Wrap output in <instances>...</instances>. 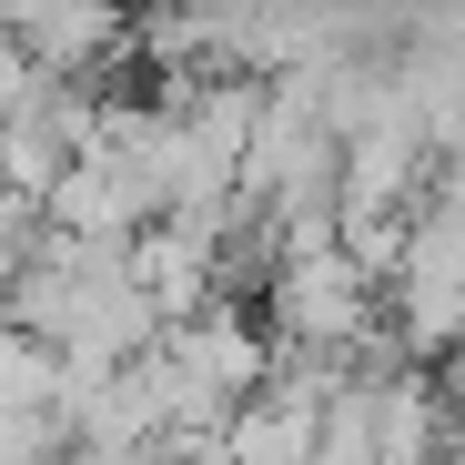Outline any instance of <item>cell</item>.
Listing matches in <instances>:
<instances>
[{"mask_svg":"<svg viewBox=\"0 0 465 465\" xmlns=\"http://www.w3.org/2000/svg\"><path fill=\"white\" fill-rule=\"evenodd\" d=\"M122 31H132L122 0H41V11L21 21V51H31L41 82H82L92 92V71L122 51Z\"/></svg>","mask_w":465,"mask_h":465,"instance_id":"cell-1","label":"cell"},{"mask_svg":"<svg viewBox=\"0 0 465 465\" xmlns=\"http://www.w3.org/2000/svg\"><path fill=\"white\" fill-rule=\"evenodd\" d=\"M31 92H41V71H31V51L0 31V132H11L21 112H31Z\"/></svg>","mask_w":465,"mask_h":465,"instance_id":"cell-2","label":"cell"},{"mask_svg":"<svg viewBox=\"0 0 465 465\" xmlns=\"http://www.w3.org/2000/svg\"><path fill=\"white\" fill-rule=\"evenodd\" d=\"M435 395H445V415H465V344L435 364Z\"/></svg>","mask_w":465,"mask_h":465,"instance_id":"cell-3","label":"cell"},{"mask_svg":"<svg viewBox=\"0 0 465 465\" xmlns=\"http://www.w3.org/2000/svg\"><path fill=\"white\" fill-rule=\"evenodd\" d=\"M31 11H41V0H0V31L21 41V21H31Z\"/></svg>","mask_w":465,"mask_h":465,"instance_id":"cell-4","label":"cell"}]
</instances>
